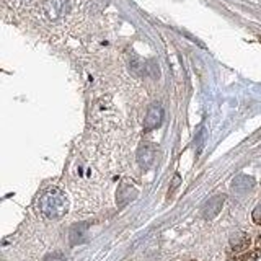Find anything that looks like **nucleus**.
Listing matches in <instances>:
<instances>
[{
  "label": "nucleus",
  "mask_w": 261,
  "mask_h": 261,
  "mask_svg": "<svg viewBox=\"0 0 261 261\" xmlns=\"http://www.w3.org/2000/svg\"><path fill=\"white\" fill-rule=\"evenodd\" d=\"M163 121V110L160 105H152L149 110H147L145 119H144V129L145 130H153L160 127Z\"/></svg>",
  "instance_id": "obj_4"
},
{
  "label": "nucleus",
  "mask_w": 261,
  "mask_h": 261,
  "mask_svg": "<svg viewBox=\"0 0 261 261\" xmlns=\"http://www.w3.org/2000/svg\"><path fill=\"white\" fill-rule=\"evenodd\" d=\"M258 250H261V235H259V239H258Z\"/></svg>",
  "instance_id": "obj_13"
},
{
  "label": "nucleus",
  "mask_w": 261,
  "mask_h": 261,
  "mask_svg": "<svg viewBox=\"0 0 261 261\" xmlns=\"http://www.w3.org/2000/svg\"><path fill=\"white\" fill-rule=\"evenodd\" d=\"M137 162L142 170H149L155 162V145L150 142H144L137 149Z\"/></svg>",
  "instance_id": "obj_3"
},
{
  "label": "nucleus",
  "mask_w": 261,
  "mask_h": 261,
  "mask_svg": "<svg viewBox=\"0 0 261 261\" xmlns=\"http://www.w3.org/2000/svg\"><path fill=\"white\" fill-rule=\"evenodd\" d=\"M228 261H239V259H237V258H232V259H228Z\"/></svg>",
  "instance_id": "obj_14"
},
{
  "label": "nucleus",
  "mask_w": 261,
  "mask_h": 261,
  "mask_svg": "<svg viewBox=\"0 0 261 261\" xmlns=\"http://www.w3.org/2000/svg\"><path fill=\"white\" fill-rule=\"evenodd\" d=\"M136 196H137V191L134 190L133 186H129L127 183H122L119 186V190H118V194H116L118 204H119V206H124V204H127L129 201H133Z\"/></svg>",
  "instance_id": "obj_7"
},
{
  "label": "nucleus",
  "mask_w": 261,
  "mask_h": 261,
  "mask_svg": "<svg viewBox=\"0 0 261 261\" xmlns=\"http://www.w3.org/2000/svg\"><path fill=\"white\" fill-rule=\"evenodd\" d=\"M224 201H225L224 194H217V196H214V198H211L202 209V216L206 219H214L220 212V209H222Z\"/></svg>",
  "instance_id": "obj_5"
},
{
  "label": "nucleus",
  "mask_w": 261,
  "mask_h": 261,
  "mask_svg": "<svg viewBox=\"0 0 261 261\" xmlns=\"http://www.w3.org/2000/svg\"><path fill=\"white\" fill-rule=\"evenodd\" d=\"M251 243V239L248 233L245 232H235L232 237H230V248L237 253H243L247 251L248 247Z\"/></svg>",
  "instance_id": "obj_6"
},
{
  "label": "nucleus",
  "mask_w": 261,
  "mask_h": 261,
  "mask_svg": "<svg viewBox=\"0 0 261 261\" xmlns=\"http://www.w3.org/2000/svg\"><path fill=\"white\" fill-rule=\"evenodd\" d=\"M85 230H87V227L84 224H80V225H75L70 230V239H72V243L75 245L77 242H82V239H84V235H85Z\"/></svg>",
  "instance_id": "obj_9"
},
{
  "label": "nucleus",
  "mask_w": 261,
  "mask_h": 261,
  "mask_svg": "<svg viewBox=\"0 0 261 261\" xmlns=\"http://www.w3.org/2000/svg\"><path fill=\"white\" fill-rule=\"evenodd\" d=\"M67 207L69 202L64 191L56 186L47 188L39 198V211L47 219H61L67 212Z\"/></svg>",
  "instance_id": "obj_1"
},
{
  "label": "nucleus",
  "mask_w": 261,
  "mask_h": 261,
  "mask_svg": "<svg viewBox=\"0 0 261 261\" xmlns=\"http://www.w3.org/2000/svg\"><path fill=\"white\" fill-rule=\"evenodd\" d=\"M44 261H65V255L61 251H53L44 258Z\"/></svg>",
  "instance_id": "obj_12"
},
{
  "label": "nucleus",
  "mask_w": 261,
  "mask_h": 261,
  "mask_svg": "<svg viewBox=\"0 0 261 261\" xmlns=\"http://www.w3.org/2000/svg\"><path fill=\"white\" fill-rule=\"evenodd\" d=\"M251 219H253V222H255L256 225H261V202L256 204L255 209H253V212H251Z\"/></svg>",
  "instance_id": "obj_11"
},
{
  "label": "nucleus",
  "mask_w": 261,
  "mask_h": 261,
  "mask_svg": "<svg viewBox=\"0 0 261 261\" xmlns=\"http://www.w3.org/2000/svg\"><path fill=\"white\" fill-rule=\"evenodd\" d=\"M253 186H255V179H253L251 176H247V175H239L232 181V188L237 193H247L248 190H251Z\"/></svg>",
  "instance_id": "obj_8"
},
{
  "label": "nucleus",
  "mask_w": 261,
  "mask_h": 261,
  "mask_svg": "<svg viewBox=\"0 0 261 261\" xmlns=\"http://www.w3.org/2000/svg\"><path fill=\"white\" fill-rule=\"evenodd\" d=\"M41 10H43V15L46 16V20L57 21L69 13L70 4H69V0H46L43 7H41Z\"/></svg>",
  "instance_id": "obj_2"
},
{
  "label": "nucleus",
  "mask_w": 261,
  "mask_h": 261,
  "mask_svg": "<svg viewBox=\"0 0 261 261\" xmlns=\"http://www.w3.org/2000/svg\"><path fill=\"white\" fill-rule=\"evenodd\" d=\"M258 255H259V250H255V251H243V255L239 256L237 259H239V261H256L258 259Z\"/></svg>",
  "instance_id": "obj_10"
}]
</instances>
